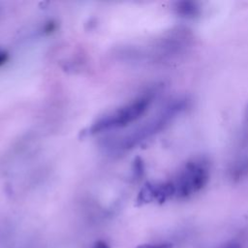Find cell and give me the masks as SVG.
I'll use <instances>...</instances> for the list:
<instances>
[{"label":"cell","instance_id":"cell-2","mask_svg":"<svg viewBox=\"0 0 248 248\" xmlns=\"http://www.w3.org/2000/svg\"><path fill=\"white\" fill-rule=\"evenodd\" d=\"M176 14L187 18H194L200 15L201 9L198 3L192 1L177 2L174 7Z\"/></svg>","mask_w":248,"mask_h":248},{"label":"cell","instance_id":"cell-5","mask_svg":"<svg viewBox=\"0 0 248 248\" xmlns=\"http://www.w3.org/2000/svg\"><path fill=\"white\" fill-rule=\"evenodd\" d=\"M221 248H240V246L237 243L231 242V243H227V244L223 245Z\"/></svg>","mask_w":248,"mask_h":248},{"label":"cell","instance_id":"cell-3","mask_svg":"<svg viewBox=\"0 0 248 248\" xmlns=\"http://www.w3.org/2000/svg\"><path fill=\"white\" fill-rule=\"evenodd\" d=\"M248 175V154L239 157L233 164L231 170L232 179H241Z\"/></svg>","mask_w":248,"mask_h":248},{"label":"cell","instance_id":"cell-1","mask_svg":"<svg viewBox=\"0 0 248 248\" xmlns=\"http://www.w3.org/2000/svg\"><path fill=\"white\" fill-rule=\"evenodd\" d=\"M208 180L209 169L207 164L202 160H193L187 162L170 182L174 189V196L183 199L201 191Z\"/></svg>","mask_w":248,"mask_h":248},{"label":"cell","instance_id":"cell-4","mask_svg":"<svg viewBox=\"0 0 248 248\" xmlns=\"http://www.w3.org/2000/svg\"><path fill=\"white\" fill-rule=\"evenodd\" d=\"M137 248H172V245L168 242H163V243H156V244H144Z\"/></svg>","mask_w":248,"mask_h":248},{"label":"cell","instance_id":"cell-6","mask_svg":"<svg viewBox=\"0 0 248 248\" xmlns=\"http://www.w3.org/2000/svg\"><path fill=\"white\" fill-rule=\"evenodd\" d=\"M95 248H109L105 242H98V243H96V245H95Z\"/></svg>","mask_w":248,"mask_h":248}]
</instances>
